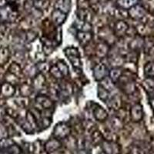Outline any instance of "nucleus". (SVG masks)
I'll return each instance as SVG.
<instances>
[{
    "label": "nucleus",
    "instance_id": "1",
    "mask_svg": "<svg viewBox=\"0 0 154 154\" xmlns=\"http://www.w3.org/2000/svg\"><path fill=\"white\" fill-rule=\"evenodd\" d=\"M64 53L74 68L76 69H82L80 54H79V52L77 48L74 47V46H69L64 49Z\"/></svg>",
    "mask_w": 154,
    "mask_h": 154
},
{
    "label": "nucleus",
    "instance_id": "2",
    "mask_svg": "<svg viewBox=\"0 0 154 154\" xmlns=\"http://www.w3.org/2000/svg\"><path fill=\"white\" fill-rule=\"evenodd\" d=\"M70 133H71V128L64 123H59L56 124L53 132L54 138L58 139V140L67 138Z\"/></svg>",
    "mask_w": 154,
    "mask_h": 154
},
{
    "label": "nucleus",
    "instance_id": "3",
    "mask_svg": "<svg viewBox=\"0 0 154 154\" xmlns=\"http://www.w3.org/2000/svg\"><path fill=\"white\" fill-rule=\"evenodd\" d=\"M102 150L106 154H119L121 147L113 140H103L102 142Z\"/></svg>",
    "mask_w": 154,
    "mask_h": 154
},
{
    "label": "nucleus",
    "instance_id": "4",
    "mask_svg": "<svg viewBox=\"0 0 154 154\" xmlns=\"http://www.w3.org/2000/svg\"><path fill=\"white\" fill-rule=\"evenodd\" d=\"M109 74L108 69L103 63H99L93 68V77L96 81H101Z\"/></svg>",
    "mask_w": 154,
    "mask_h": 154
},
{
    "label": "nucleus",
    "instance_id": "5",
    "mask_svg": "<svg viewBox=\"0 0 154 154\" xmlns=\"http://www.w3.org/2000/svg\"><path fill=\"white\" fill-rule=\"evenodd\" d=\"M62 148V143L56 138L50 139L44 145V149L47 153Z\"/></svg>",
    "mask_w": 154,
    "mask_h": 154
},
{
    "label": "nucleus",
    "instance_id": "6",
    "mask_svg": "<svg viewBox=\"0 0 154 154\" xmlns=\"http://www.w3.org/2000/svg\"><path fill=\"white\" fill-rule=\"evenodd\" d=\"M143 112L142 106L140 104H135L130 109V116L132 120L134 122H139L142 119Z\"/></svg>",
    "mask_w": 154,
    "mask_h": 154
},
{
    "label": "nucleus",
    "instance_id": "7",
    "mask_svg": "<svg viewBox=\"0 0 154 154\" xmlns=\"http://www.w3.org/2000/svg\"><path fill=\"white\" fill-rule=\"evenodd\" d=\"M77 40L79 41V43L82 46H86L88 43L90 42V41L93 38V34L90 32H82L79 31L76 34Z\"/></svg>",
    "mask_w": 154,
    "mask_h": 154
},
{
    "label": "nucleus",
    "instance_id": "8",
    "mask_svg": "<svg viewBox=\"0 0 154 154\" xmlns=\"http://www.w3.org/2000/svg\"><path fill=\"white\" fill-rule=\"evenodd\" d=\"M93 116L96 120L104 121L108 117V112L103 107L98 105L93 109Z\"/></svg>",
    "mask_w": 154,
    "mask_h": 154
},
{
    "label": "nucleus",
    "instance_id": "9",
    "mask_svg": "<svg viewBox=\"0 0 154 154\" xmlns=\"http://www.w3.org/2000/svg\"><path fill=\"white\" fill-rule=\"evenodd\" d=\"M35 101L38 104L42 106L44 109H51L53 106V102L49 97L44 95H39L35 97Z\"/></svg>",
    "mask_w": 154,
    "mask_h": 154
},
{
    "label": "nucleus",
    "instance_id": "10",
    "mask_svg": "<svg viewBox=\"0 0 154 154\" xmlns=\"http://www.w3.org/2000/svg\"><path fill=\"white\" fill-rule=\"evenodd\" d=\"M109 47L106 42H100L96 48V56L100 58H103L108 54Z\"/></svg>",
    "mask_w": 154,
    "mask_h": 154
},
{
    "label": "nucleus",
    "instance_id": "11",
    "mask_svg": "<svg viewBox=\"0 0 154 154\" xmlns=\"http://www.w3.org/2000/svg\"><path fill=\"white\" fill-rule=\"evenodd\" d=\"M128 29V26L123 22H119L116 24L114 32L117 37H122L126 34Z\"/></svg>",
    "mask_w": 154,
    "mask_h": 154
},
{
    "label": "nucleus",
    "instance_id": "12",
    "mask_svg": "<svg viewBox=\"0 0 154 154\" xmlns=\"http://www.w3.org/2000/svg\"><path fill=\"white\" fill-rule=\"evenodd\" d=\"M46 85V78L42 74L39 73L35 77L33 80V88L41 89Z\"/></svg>",
    "mask_w": 154,
    "mask_h": 154
},
{
    "label": "nucleus",
    "instance_id": "13",
    "mask_svg": "<svg viewBox=\"0 0 154 154\" xmlns=\"http://www.w3.org/2000/svg\"><path fill=\"white\" fill-rule=\"evenodd\" d=\"M122 74H123V72H122L121 69L119 68V67H115V68L112 69L110 70V72H109V78H110V79L113 82H117V81L119 80Z\"/></svg>",
    "mask_w": 154,
    "mask_h": 154
},
{
    "label": "nucleus",
    "instance_id": "14",
    "mask_svg": "<svg viewBox=\"0 0 154 154\" xmlns=\"http://www.w3.org/2000/svg\"><path fill=\"white\" fill-rule=\"evenodd\" d=\"M108 102V106L110 107L111 109H118L119 108V106H120L121 100L118 95H116V96H112V97L109 98Z\"/></svg>",
    "mask_w": 154,
    "mask_h": 154
},
{
    "label": "nucleus",
    "instance_id": "15",
    "mask_svg": "<svg viewBox=\"0 0 154 154\" xmlns=\"http://www.w3.org/2000/svg\"><path fill=\"white\" fill-rule=\"evenodd\" d=\"M57 66L58 69H60L61 73L63 74V76H67L69 74V69L68 66L66 65V63L63 60H60L58 61V63L56 64Z\"/></svg>",
    "mask_w": 154,
    "mask_h": 154
},
{
    "label": "nucleus",
    "instance_id": "16",
    "mask_svg": "<svg viewBox=\"0 0 154 154\" xmlns=\"http://www.w3.org/2000/svg\"><path fill=\"white\" fill-rule=\"evenodd\" d=\"M92 142L94 145H100L102 143V142L103 141L104 138L103 137V134H102L99 131H94L92 133Z\"/></svg>",
    "mask_w": 154,
    "mask_h": 154
},
{
    "label": "nucleus",
    "instance_id": "17",
    "mask_svg": "<svg viewBox=\"0 0 154 154\" xmlns=\"http://www.w3.org/2000/svg\"><path fill=\"white\" fill-rule=\"evenodd\" d=\"M109 92L107 91L106 89H104L103 86H101L100 85L98 86V89H97V94H98V97L101 100L104 102H106L109 100Z\"/></svg>",
    "mask_w": 154,
    "mask_h": 154
},
{
    "label": "nucleus",
    "instance_id": "18",
    "mask_svg": "<svg viewBox=\"0 0 154 154\" xmlns=\"http://www.w3.org/2000/svg\"><path fill=\"white\" fill-rule=\"evenodd\" d=\"M144 72L148 77L154 76V60L148 62L146 64L144 67Z\"/></svg>",
    "mask_w": 154,
    "mask_h": 154
},
{
    "label": "nucleus",
    "instance_id": "19",
    "mask_svg": "<svg viewBox=\"0 0 154 154\" xmlns=\"http://www.w3.org/2000/svg\"><path fill=\"white\" fill-rule=\"evenodd\" d=\"M143 86L148 92L154 91V76L148 77L144 80Z\"/></svg>",
    "mask_w": 154,
    "mask_h": 154
},
{
    "label": "nucleus",
    "instance_id": "20",
    "mask_svg": "<svg viewBox=\"0 0 154 154\" xmlns=\"http://www.w3.org/2000/svg\"><path fill=\"white\" fill-rule=\"evenodd\" d=\"M49 72H50L51 75L54 77L55 79H61L63 78V74L61 73V72H60V69H58L56 65H53L50 67V69H49Z\"/></svg>",
    "mask_w": 154,
    "mask_h": 154
},
{
    "label": "nucleus",
    "instance_id": "21",
    "mask_svg": "<svg viewBox=\"0 0 154 154\" xmlns=\"http://www.w3.org/2000/svg\"><path fill=\"white\" fill-rule=\"evenodd\" d=\"M2 92L5 96H11L15 93V88L11 84L6 83V84L2 86Z\"/></svg>",
    "mask_w": 154,
    "mask_h": 154
},
{
    "label": "nucleus",
    "instance_id": "22",
    "mask_svg": "<svg viewBox=\"0 0 154 154\" xmlns=\"http://www.w3.org/2000/svg\"><path fill=\"white\" fill-rule=\"evenodd\" d=\"M8 153L9 154H22L23 150L20 148L19 146H18L17 144H12L11 146H9L8 148Z\"/></svg>",
    "mask_w": 154,
    "mask_h": 154
},
{
    "label": "nucleus",
    "instance_id": "23",
    "mask_svg": "<svg viewBox=\"0 0 154 154\" xmlns=\"http://www.w3.org/2000/svg\"><path fill=\"white\" fill-rule=\"evenodd\" d=\"M33 91V87L30 85H24L21 87V93L23 96H28L32 94Z\"/></svg>",
    "mask_w": 154,
    "mask_h": 154
},
{
    "label": "nucleus",
    "instance_id": "24",
    "mask_svg": "<svg viewBox=\"0 0 154 154\" xmlns=\"http://www.w3.org/2000/svg\"><path fill=\"white\" fill-rule=\"evenodd\" d=\"M12 144H14V142L12 140H7V139H3L0 141V146H2V148H5V149H8Z\"/></svg>",
    "mask_w": 154,
    "mask_h": 154
},
{
    "label": "nucleus",
    "instance_id": "25",
    "mask_svg": "<svg viewBox=\"0 0 154 154\" xmlns=\"http://www.w3.org/2000/svg\"><path fill=\"white\" fill-rule=\"evenodd\" d=\"M132 152H133V154H144L143 151L140 149V148H138V147H134L132 149Z\"/></svg>",
    "mask_w": 154,
    "mask_h": 154
},
{
    "label": "nucleus",
    "instance_id": "26",
    "mask_svg": "<svg viewBox=\"0 0 154 154\" xmlns=\"http://www.w3.org/2000/svg\"><path fill=\"white\" fill-rule=\"evenodd\" d=\"M47 154H65V152L63 151V149H62V148H60V149H58L56 150L53 151V152H49Z\"/></svg>",
    "mask_w": 154,
    "mask_h": 154
},
{
    "label": "nucleus",
    "instance_id": "27",
    "mask_svg": "<svg viewBox=\"0 0 154 154\" xmlns=\"http://www.w3.org/2000/svg\"><path fill=\"white\" fill-rule=\"evenodd\" d=\"M150 103H151V106H152V109H154V99H152V100H150Z\"/></svg>",
    "mask_w": 154,
    "mask_h": 154
},
{
    "label": "nucleus",
    "instance_id": "28",
    "mask_svg": "<svg viewBox=\"0 0 154 154\" xmlns=\"http://www.w3.org/2000/svg\"><path fill=\"white\" fill-rule=\"evenodd\" d=\"M99 154H106V153L104 152H103V151H102V152H100Z\"/></svg>",
    "mask_w": 154,
    "mask_h": 154
},
{
    "label": "nucleus",
    "instance_id": "29",
    "mask_svg": "<svg viewBox=\"0 0 154 154\" xmlns=\"http://www.w3.org/2000/svg\"><path fill=\"white\" fill-rule=\"evenodd\" d=\"M152 154H154V152H153V153H152Z\"/></svg>",
    "mask_w": 154,
    "mask_h": 154
}]
</instances>
